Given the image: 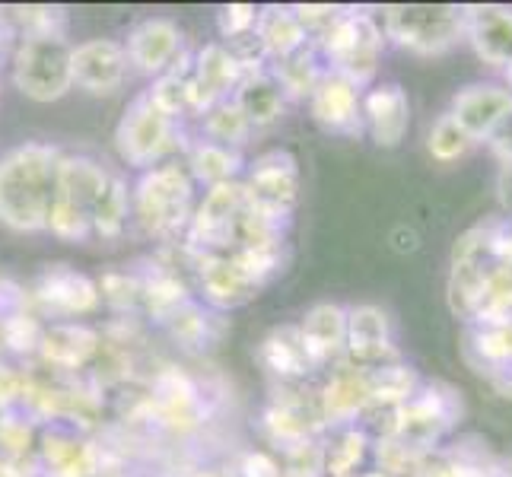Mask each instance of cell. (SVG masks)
Wrapping results in <instances>:
<instances>
[{"instance_id":"e575fe53","label":"cell","mask_w":512,"mask_h":477,"mask_svg":"<svg viewBox=\"0 0 512 477\" xmlns=\"http://www.w3.org/2000/svg\"><path fill=\"white\" fill-rule=\"evenodd\" d=\"M369 449H373V439L366 436V430L344 427L325 449V471L331 477H360Z\"/></svg>"},{"instance_id":"1f68e13d","label":"cell","mask_w":512,"mask_h":477,"mask_svg":"<svg viewBox=\"0 0 512 477\" xmlns=\"http://www.w3.org/2000/svg\"><path fill=\"white\" fill-rule=\"evenodd\" d=\"M128 223H131V185L125 175L112 172L109 188H105L99 210H96V220H93V236H99L105 242H115L125 236Z\"/></svg>"},{"instance_id":"5b68a950","label":"cell","mask_w":512,"mask_h":477,"mask_svg":"<svg viewBox=\"0 0 512 477\" xmlns=\"http://www.w3.org/2000/svg\"><path fill=\"white\" fill-rule=\"evenodd\" d=\"M67 32L20 35L10 51V80L32 102H58L74 90Z\"/></svg>"},{"instance_id":"5bb4252c","label":"cell","mask_w":512,"mask_h":477,"mask_svg":"<svg viewBox=\"0 0 512 477\" xmlns=\"http://www.w3.org/2000/svg\"><path fill=\"white\" fill-rule=\"evenodd\" d=\"M128 64L144 77H163L169 70L185 58V35L179 23L166 20V16H150V20H140L128 32Z\"/></svg>"},{"instance_id":"cb8c5ba5","label":"cell","mask_w":512,"mask_h":477,"mask_svg":"<svg viewBox=\"0 0 512 477\" xmlns=\"http://www.w3.org/2000/svg\"><path fill=\"white\" fill-rule=\"evenodd\" d=\"M299 334L315 369L341 363L347 353V309L338 303H315L299 322Z\"/></svg>"},{"instance_id":"836d02e7","label":"cell","mask_w":512,"mask_h":477,"mask_svg":"<svg viewBox=\"0 0 512 477\" xmlns=\"http://www.w3.org/2000/svg\"><path fill=\"white\" fill-rule=\"evenodd\" d=\"M188 299H194V296H191L185 280L175 271L156 268L153 274L144 277V303H140V306H144L156 318V322H166V318L175 309H182Z\"/></svg>"},{"instance_id":"3957f363","label":"cell","mask_w":512,"mask_h":477,"mask_svg":"<svg viewBox=\"0 0 512 477\" xmlns=\"http://www.w3.org/2000/svg\"><path fill=\"white\" fill-rule=\"evenodd\" d=\"M194 204H198V182L179 156L160 163L131 185V220L150 239L175 242L185 236Z\"/></svg>"},{"instance_id":"8d00e7d4","label":"cell","mask_w":512,"mask_h":477,"mask_svg":"<svg viewBox=\"0 0 512 477\" xmlns=\"http://www.w3.org/2000/svg\"><path fill=\"white\" fill-rule=\"evenodd\" d=\"M373 455H376V471H382L388 477H414L420 471V465L430 458L427 452L404 446L395 436H376Z\"/></svg>"},{"instance_id":"4fadbf2b","label":"cell","mask_w":512,"mask_h":477,"mask_svg":"<svg viewBox=\"0 0 512 477\" xmlns=\"http://www.w3.org/2000/svg\"><path fill=\"white\" fill-rule=\"evenodd\" d=\"M185 252L191 255L194 274H198L201 296L210 309H236L261 290L258 280L245 271V264L233 255H207V252H191L185 245Z\"/></svg>"},{"instance_id":"7bdbcfd3","label":"cell","mask_w":512,"mask_h":477,"mask_svg":"<svg viewBox=\"0 0 512 477\" xmlns=\"http://www.w3.org/2000/svg\"><path fill=\"white\" fill-rule=\"evenodd\" d=\"M280 477H322V474H312V471H296V468L284 465V471H280Z\"/></svg>"},{"instance_id":"74e56055","label":"cell","mask_w":512,"mask_h":477,"mask_svg":"<svg viewBox=\"0 0 512 477\" xmlns=\"http://www.w3.org/2000/svg\"><path fill=\"white\" fill-rule=\"evenodd\" d=\"M474 147V140L462 131V125L446 112L433 121V128L427 134V150L436 163H455V159L468 156Z\"/></svg>"},{"instance_id":"d6a6232c","label":"cell","mask_w":512,"mask_h":477,"mask_svg":"<svg viewBox=\"0 0 512 477\" xmlns=\"http://www.w3.org/2000/svg\"><path fill=\"white\" fill-rule=\"evenodd\" d=\"M252 134H255L252 125L242 118V112L236 109L233 99H223L217 105H210V109L201 115V140H210V144L242 150L245 144H249Z\"/></svg>"},{"instance_id":"bcb514c9","label":"cell","mask_w":512,"mask_h":477,"mask_svg":"<svg viewBox=\"0 0 512 477\" xmlns=\"http://www.w3.org/2000/svg\"><path fill=\"white\" fill-rule=\"evenodd\" d=\"M360 477H388V474H382V471H363Z\"/></svg>"},{"instance_id":"f35d334b","label":"cell","mask_w":512,"mask_h":477,"mask_svg":"<svg viewBox=\"0 0 512 477\" xmlns=\"http://www.w3.org/2000/svg\"><path fill=\"white\" fill-rule=\"evenodd\" d=\"M99 284V296L102 303H109L118 312H134L144 303V277L128 274V271H109Z\"/></svg>"},{"instance_id":"ba28073f","label":"cell","mask_w":512,"mask_h":477,"mask_svg":"<svg viewBox=\"0 0 512 477\" xmlns=\"http://www.w3.org/2000/svg\"><path fill=\"white\" fill-rule=\"evenodd\" d=\"M382 35L423 58L446 55L465 39V7L455 4H392L382 10Z\"/></svg>"},{"instance_id":"8992f818","label":"cell","mask_w":512,"mask_h":477,"mask_svg":"<svg viewBox=\"0 0 512 477\" xmlns=\"http://www.w3.org/2000/svg\"><path fill=\"white\" fill-rule=\"evenodd\" d=\"M185 144L188 140L182 134V121L156 109L147 90L131 99L115 128V150L121 163L140 172L169 163V159H175V153L185 150Z\"/></svg>"},{"instance_id":"4316f807","label":"cell","mask_w":512,"mask_h":477,"mask_svg":"<svg viewBox=\"0 0 512 477\" xmlns=\"http://www.w3.org/2000/svg\"><path fill=\"white\" fill-rule=\"evenodd\" d=\"M182 163L188 166L191 179L204 185V188H217L226 182H239V175L245 169L242 150H229L220 144H210V140H188L182 150Z\"/></svg>"},{"instance_id":"603a6c76","label":"cell","mask_w":512,"mask_h":477,"mask_svg":"<svg viewBox=\"0 0 512 477\" xmlns=\"http://www.w3.org/2000/svg\"><path fill=\"white\" fill-rule=\"evenodd\" d=\"M102 350V334L80 322H55L45 325L39 341V357L58 369V373H77L90 366Z\"/></svg>"},{"instance_id":"2e32d148","label":"cell","mask_w":512,"mask_h":477,"mask_svg":"<svg viewBox=\"0 0 512 477\" xmlns=\"http://www.w3.org/2000/svg\"><path fill=\"white\" fill-rule=\"evenodd\" d=\"M245 70L220 42L204 45L198 55H191L188 64V96H191V115H204L210 105L233 96Z\"/></svg>"},{"instance_id":"f546056e","label":"cell","mask_w":512,"mask_h":477,"mask_svg":"<svg viewBox=\"0 0 512 477\" xmlns=\"http://www.w3.org/2000/svg\"><path fill=\"white\" fill-rule=\"evenodd\" d=\"M268 70H271V77L277 80V86L284 90L287 99H309L312 90H315V83H319L322 74H325V61L319 55V48L306 45V48L293 51V55H287V58L271 61Z\"/></svg>"},{"instance_id":"9a60e30c","label":"cell","mask_w":512,"mask_h":477,"mask_svg":"<svg viewBox=\"0 0 512 477\" xmlns=\"http://www.w3.org/2000/svg\"><path fill=\"white\" fill-rule=\"evenodd\" d=\"M74 86L93 96H112L128 80V51L118 39H86L70 51Z\"/></svg>"},{"instance_id":"6da1fadb","label":"cell","mask_w":512,"mask_h":477,"mask_svg":"<svg viewBox=\"0 0 512 477\" xmlns=\"http://www.w3.org/2000/svg\"><path fill=\"white\" fill-rule=\"evenodd\" d=\"M446 299L455 318L474 328L512 322V220L487 217L458 236Z\"/></svg>"},{"instance_id":"60d3db41","label":"cell","mask_w":512,"mask_h":477,"mask_svg":"<svg viewBox=\"0 0 512 477\" xmlns=\"http://www.w3.org/2000/svg\"><path fill=\"white\" fill-rule=\"evenodd\" d=\"M284 465L277 462L271 452H245L242 455V465H239V474L242 477H280Z\"/></svg>"},{"instance_id":"277c9868","label":"cell","mask_w":512,"mask_h":477,"mask_svg":"<svg viewBox=\"0 0 512 477\" xmlns=\"http://www.w3.org/2000/svg\"><path fill=\"white\" fill-rule=\"evenodd\" d=\"M112 169L86 153H64L58 163L55 198H51L48 233L61 242H86L93 236V220Z\"/></svg>"},{"instance_id":"30bf717a","label":"cell","mask_w":512,"mask_h":477,"mask_svg":"<svg viewBox=\"0 0 512 477\" xmlns=\"http://www.w3.org/2000/svg\"><path fill=\"white\" fill-rule=\"evenodd\" d=\"M245 201L264 217L290 223L299 201V163L287 150H268L242 175Z\"/></svg>"},{"instance_id":"ab89813d","label":"cell","mask_w":512,"mask_h":477,"mask_svg":"<svg viewBox=\"0 0 512 477\" xmlns=\"http://www.w3.org/2000/svg\"><path fill=\"white\" fill-rule=\"evenodd\" d=\"M255 20H258V7L252 4H233V7H223L217 13V29H220V39H239V35H249L255 32Z\"/></svg>"},{"instance_id":"e0dca14e","label":"cell","mask_w":512,"mask_h":477,"mask_svg":"<svg viewBox=\"0 0 512 477\" xmlns=\"http://www.w3.org/2000/svg\"><path fill=\"white\" fill-rule=\"evenodd\" d=\"M449 115L462 125L474 144H481L512 118V93L500 83H471L455 93Z\"/></svg>"},{"instance_id":"ffe728a7","label":"cell","mask_w":512,"mask_h":477,"mask_svg":"<svg viewBox=\"0 0 512 477\" xmlns=\"http://www.w3.org/2000/svg\"><path fill=\"white\" fill-rule=\"evenodd\" d=\"M35 452L45 465V477H96L102 465L99 446L80 436L74 427H61V423L39 436Z\"/></svg>"},{"instance_id":"f6af8a7d","label":"cell","mask_w":512,"mask_h":477,"mask_svg":"<svg viewBox=\"0 0 512 477\" xmlns=\"http://www.w3.org/2000/svg\"><path fill=\"white\" fill-rule=\"evenodd\" d=\"M503 74H506V90L512 93V61L506 64V70H503Z\"/></svg>"},{"instance_id":"9c48e42d","label":"cell","mask_w":512,"mask_h":477,"mask_svg":"<svg viewBox=\"0 0 512 477\" xmlns=\"http://www.w3.org/2000/svg\"><path fill=\"white\" fill-rule=\"evenodd\" d=\"M325 61V70L350 80L357 90L376 80V70L385 51V35L373 13L344 10V16L325 39L315 45Z\"/></svg>"},{"instance_id":"7402d4cb","label":"cell","mask_w":512,"mask_h":477,"mask_svg":"<svg viewBox=\"0 0 512 477\" xmlns=\"http://www.w3.org/2000/svg\"><path fill=\"white\" fill-rule=\"evenodd\" d=\"M411 128V99L398 83H379L363 96V131L382 150H395Z\"/></svg>"},{"instance_id":"ee69618b","label":"cell","mask_w":512,"mask_h":477,"mask_svg":"<svg viewBox=\"0 0 512 477\" xmlns=\"http://www.w3.org/2000/svg\"><path fill=\"white\" fill-rule=\"evenodd\" d=\"M194 477H229V474L220 468H201V471H194Z\"/></svg>"},{"instance_id":"f1b7e54d","label":"cell","mask_w":512,"mask_h":477,"mask_svg":"<svg viewBox=\"0 0 512 477\" xmlns=\"http://www.w3.org/2000/svg\"><path fill=\"white\" fill-rule=\"evenodd\" d=\"M420 385L423 382L417 376V369H411L408 363H401V360L369 369V392H373V404H369V411H385V414L398 411L401 404H408L420 392Z\"/></svg>"},{"instance_id":"44dd1931","label":"cell","mask_w":512,"mask_h":477,"mask_svg":"<svg viewBox=\"0 0 512 477\" xmlns=\"http://www.w3.org/2000/svg\"><path fill=\"white\" fill-rule=\"evenodd\" d=\"M465 42L487 67L506 70L512 61V7L471 4L465 7Z\"/></svg>"},{"instance_id":"8fae6325","label":"cell","mask_w":512,"mask_h":477,"mask_svg":"<svg viewBox=\"0 0 512 477\" xmlns=\"http://www.w3.org/2000/svg\"><path fill=\"white\" fill-rule=\"evenodd\" d=\"M32 299L45 315L61 318V322H77L80 315H90L102 306L96 280L74 271L70 264H51V268H45L42 277L35 280Z\"/></svg>"},{"instance_id":"d590c367","label":"cell","mask_w":512,"mask_h":477,"mask_svg":"<svg viewBox=\"0 0 512 477\" xmlns=\"http://www.w3.org/2000/svg\"><path fill=\"white\" fill-rule=\"evenodd\" d=\"M35 446H39V433H35L26 414L20 411L0 414V462L20 465Z\"/></svg>"},{"instance_id":"b9f144b4","label":"cell","mask_w":512,"mask_h":477,"mask_svg":"<svg viewBox=\"0 0 512 477\" xmlns=\"http://www.w3.org/2000/svg\"><path fill=\"white\" fill-rule=\"evenodd\" d=\"M414 477H452V468H449V462H446V455H443V452H436V455H430L427 462L420 465V471H417Z\"/></svg>"},{"instance_id":"83f0119b","label":"cell","mask_w":512,"mask_h":477,"mask_svg":"<svg viewBox=\"0 0 512 477\" xmlns=\"http://www.w3.org/2000/svg\"><path fill=\"white\" fill-rule=\"evenodd\" d=\"M255 39L264 51V58H268V64L309 45L293 7H261L255 20Z\"/></svg>"},{"instance_id":"4dcf8cb0","label":"cell","mask_w":512,"mask_h":477,"mask_svg":"<svg viewBox=\"0 0 512 477\" xmlns=\"http://www.w3.org/2000/svg\"><path fill=\"white\" fill-rule=\"evenodd\" d=\"M169 334L185 347H210L220 338V315L210 312L207 306H201L198 299H188L182 309H175L166 322Z\"/></svg>"},{"instance_id":"d4e9b609","label":"cell","mask_w":512,"mask_h":477,"mask_svg":"<svg viewBox=\"0 0 512 477\" xmlns=\"http://www.w3.org/2000/svg\"><path fill=\"white\" fill-rule=\"evenodd\" d=\"M229 99L236 102V109L252 125V131L277 125V121L284 118V109H287V96L277 86V80L271 77L268 67L249 70V74L239 80V86Z\"/></svg>"},{"instance_id":"7c38bea8","label":"cell","mask_w":512,"mask_h":477,"mask_svg":"<svg viewBox=\"0 0 512 477\" xmlns=\"http://www.w3.org/2000/svg\"><path fill=\"white\" fill-rule=\"evenodd\" d=\"M319 404L322 427H357V420L369 414L373 404V392H369V369L357 366L350 360L334 363L328 382L322 385V392L315 395Z\"/></svg>"},{"instance_id":"d6986e66","label":"cell","mask_w":512,"mask_h":477,"mask_svg":"<svg viewBox=\"0 0 512 477\" xmlns=\"http://www.w3.org/2000/svg\"><path fill=\"white\" fill-rule=\"evenodd\" d=\"M306 102L315 125H322L325 131L350 137L363 131V93L331 70H325Z\"/></svg>"},{"instance_id":"52a82bcc","label":"cell","mask_w":512,"mask_h":477,"mask_svg":"<svg viewBox=\"0 0 512 477\" xmlns=\"http://www.w3.org/2000/svg\"><path fill=\"white\" fill-rule=\"evenodd\" d=\"M465 414V401L449 382H423L420 392L388 414V423L379 436H395L404 446L433 455L443 443L446 433L455 430V423Z\"/></svg>"},{"instance_id":"484cf974","label":"cell","mask_w":512,"mask_h":477,"mask_svg":"<svg viewBox=\"0 0 512 477\" xmlns=\"http://www.w3.org/2000/svg\"><path fill=\"white\" fill-rule=\"evenodd\" d=\"M258 357L264 366H268V373H274L280 382H299L309 373H315V363L309 360V350L303 344L299 325L274 328L268 338L261 341Z\"/></svg>"},{"instance_id":"ac0fdd59","label":"cell","mask_w":512,"mask_h":477,"mask_svg":"<svg viewBox=\"0 0 512 477\" xmlns=\"http://www.w3.org/2000/svg\"><path fill=\"white\" fill-rule=\"evenodd\" d=\"M344 360L376 369L385 363L398 360L395 350V334H392V318L379 306H350L347 309V353Z\"/></svg>"},{"instance_id":"7a4b0ae2","label":"cell","mask_w":512,"mask_h":477,"mask_svg":"<svg viewBox=\"0 0 512 477\" xmlns=\"http://www.w3.org/2000/svg\"><path fill=\"white\" fill-rule=\"evenodd\" d=\"M61 150L26 140L0 156V226L13 233H45Z\"/></svg>"}]
</instances>
